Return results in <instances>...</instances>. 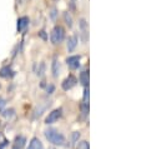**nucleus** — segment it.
<instances>
[{
  "mask_svg": "<svg viewBox=\"0 0 141 149\" xmlns=\"http://www.w3.org/2000/svg\"><path fill=\"white\" fill-rule=\"evenodd\" d=\"M45 136H46V139L49 142L55 144V146H63L65 143L64 135L59 133L56 129H54V128H49V129L45 130Z\"/></svg>",
  "mask_w": 141,
  "mask_h": 149,
  "instance_id": "obj_1",
  "label": "nucleus"
},
{
  "mask_svg": "<svg viewBox=\"0 0 141 149\" xmlns=\"http://www.w3.org/2000/svg\"><path fill=\"white\" fill-rule=\"evenodd\" d=\"M65 38V30L63 26L60 25H55L54 26V29L51 30V34H50V40L53 44H60L61 41L64 40Z\"/></svg>",
  "mask_w": 141,
  "mask_h": 149,
  "instance_id": "obj_2",
  "label": "nucleus"
},
{
  "mask_svg": "<svg viewBox=\"0 0 141 149\" xmlns=\"http://www.w3.org/2000/svg\"><path fill=\"white\" fill-rule=\"evenodd\" d=\"M61 115H63V109H61V108L53 110L51 113H49V115L46 117V119H45V123H46V124H53V123H55V122H57V120H59V119L61 118Z\"/></svg>",
  "mask_w": 141,
  "mask_h": 149,
  "instance_id": "obj_3",
  "label": "nucleus"
},
{
  "mask_svg": "<svg viewBox=\"0 0 141 149\" xmlns=\"http://www.w3.org/2000/svg\"><path fill=\"white\" fill-rule=\"evenodd\" d=\"M76 83H77V79L73 75V74H70V75L61 83V88H63L64 90H70L71 88H74V86L76 85Z\"/></svg>",
  "mask_w": 141,
  "mask_h": 149,
  "instance_id": "obj_4",
  "label": "nucleus"
},
{
  "mask_svg": "<svg viewBox=\"0 0 141 149\" xmlns=\"http://www.w3.org/2000/svg\"><path fill=\"white\" fill-rule=\"evenodd\" d=\"M80 60H81L80 55H73L66 59V64H68V67L70 69L75 70V69H79V67H80Z\"/></svg>",
  "mask_w": 141,
  "mask_h": 149,
  "instance_id": "obj_5",
  "label": "nucleus"
},
{
  "mask_svg": "<svg viewBox=\"0 0 141 149\" xmlns=\"http://www.w3.org/2000/svg\"><path fill=\"white\" fill-rule=\"evenodd\" d=\"M25 143H26L25 136H21V135L16 136L14 143H13V149H23L24 146H25Z\"/></svg>",
  "mask_w": 141,
  "mask_h": 149,
  "instance_id": "obj_6",
  "label": "nucleus"
},
{
  "mask_svg": "<svg viewBox=\"0 0 141 149\" xmlns=\"http://www.w3.org/2000/svg\"><path fill=\"white\" fill-rule=\"evenodd\" d=\"M28 25H29V18L28 16H21V18L18 19V25H16V29H18V31H23Z\"/></svg>",
  "mask_w": 141,
  "mask_h": 149,
  "instance_id": "obj_7",
  "label": "nucleus"
},
{
  "mask_svg": "<svg viewBox=\"0 0 141 149\" xmlns=\"http://www.w3.org/2000/svg\"><path fill=\"white\" fill-rule=\"evenodd\" d=\"M76 45H77V36L76 35L70 36V38L68 39V52L69 53L74 52L75 48H76Z\"/></svg>",
  "mask_w": 141,
  "mask_h": 149,
  "instance_id": "obj_8",
  "label": "nucleus"
},
{
  "mask_svg": "<svg viewBox=\"0 0 141 149\" xmlns=\"http://www.w3.org/2000/svg\"><path fill=\"white\" fill-rule=\"evenodd\" d=\"M51 72H53L54 78H57V77H59V73H60V64H59V60H57V58H54V60H53Z\"/></svg>",
  "mask_w": 141,
  "mask_h": 149,
  "instance_id": "obj_9",
  "label": "nucleus"
},
{
  "mask_svg": "<svg viewBox=\"0 0 141 149\" xmlns=\"http://www.w3.org/2000/svg\"><path fill=\"white\" fill-rule=\"evenodd\" d=\"M80 83H81V85L88 88V85H89V72L88 70H84V72L80 73Z\"/></svg>",
  "mask_w": 141,
  "mask_h": 149,
  "instance_id": "obj_10",
  "label": "nucleus"
},
{
  "mask_svg": "<svg viewBox=\"0 0 141 149\" xmlns=\"http://www.w3.org/2000/svg\"><path fill=\"white\" fill-rule=\"evenodd\" d=\"M28 149H44V148H43V143H41L38 138H32Z\"/></svg>",
  "mask_w": 141,
  "mask_h": 149,
  "instance_id": "obj_11",
  "label": "nucleus"
},
{
  "mask_svg": "<svg viewBox=\"0 0 141 149\" xmlns=\"http://www.w3.org/2000/svg\"><path fill=\"white\" fill-rule=\"evenodd\" d=\"M13 70H11L10 67H4L0 69V78H8V77H11L13 75Z\"/></svg>",
  "mask_w": 141,
  "mask_h": 149,
  "instance_id": "obj_12",
  "label": "nucleus"
},
{
  "mask_svg": "<svg viewBox=\"0 0 141 149\" xmlns=\"http://www.w3.org/2000/svg\"><path fill=\"white\" fill-rule=\"evenodd\" d=\"M80 28H81L82 34L85 35V41H86V33H88V24H86V20H85V19H80Z\"/></svg>",
  "mask_w": 141,
  "mask_h": 149,
  "instance_id": "obj_13",
  "label": "nucleus"
},
{
  "mask_svg": "<svg viewBox=\"0 0 141 149\" xmlns=\"http://www.w3.org/2000/svg\"><path fill=\"white\" fill-rule=\"evenodd\" d=\"M64 20H65L66 25H68L69 28H73V18L69 13H64Z\"/></svg>",
  "mask_w": 141,
  "mask_h": 149,
  "instance_id": "obj_14",
  "label": "nucleus"
},
{
  "mask_svg": "<svg viewBox=\"0 0 141 149\" xmlns=\"http://www.w3.org/2000/svg\"><path fill=\"white\" fill-rule=\"evenodd\" d=\"M14 113H15V110L13 109V108H10V109H6V110H4L3 113H1V115L4 118H11L14 115Z\"/></svg>",
  "mask_w": 141,
  "mask_h": 149,
  "instance_id": "obj_15",
  "label": "nucleus"
},
{
  "mask_svg": "<svg viewBox=\"0 0 141 149\" xmlns=\"http://www.w3.org/2000/svg\"><path fill=\"white\" fill-rule=\"evenodd\" d=\"M76 149H90L89 143L86 142V140H82V142H80V143L77 144V148Z\"/></svg>",
  "mask_w": 141,
  "mask_h": 149,
  "instance_id": "obj_16",
  "label": "nucleus"
},
{
  "mask_svg": "<svg viewBox=\"0 0 141 149\" xmlns=\"http://www.w3.org/2000/svg\"><path fill=\"white\" fill-rule=\"evenodd\" d=\"M44 73H45V63H44V61H41V63H40V67H39V69H38V73H36V74H38L39 77H41Z\"/></svg>",
  "mask_w": 141,
  "mask_h": 149,
  "instance_id": "obj_17",
  "label": "nucleus"
},
{
  "mask_svg": "<svg viewBox=\"0 0 141 149\" xmlns=\"http://www.w3.org/2000/svg\"><path fill=\"white\" fill-rule=\"evenodd\" d=\"M82 103H88L89 104V88L84 89V98H82Z\"/></svg>",
  "mask_w": 141,
  "mask_h": 149,
  "instance_id": "obj_18",
  "label": "nucleus"
},
{
  "mask_svg": "<svg viewBox=\"0 0 141 149\" xmlns=\"http://www.w3.org/2000/svg\"><path fill=\"white\" fill-rule=\"evenodd\" d=\"M54 90H55V86H54L53 84H50V85H48V86H46V92H48V94L54 93Z\"/></svg>",
  "mask_w": 141,
  "mask_h": 149,
  "instance_id": "obj_19",
  "label": "nucleus"
},
{
  "mask_svg": "<svg viewBox=\"0 0 141 149\" xmlns=\"http://www.w3.org/2000/svg\"><path fill=\"white\" fill-rule=\"evenodd\" d=\"M39 36H40L41 39H44V40L48 39V35H46V33H45V30H40L39 31Z\"/></svg>",
  "mask_w": 141,
  "mask_h": 149,
  "instance_id": "obj_20",
  "label": "nucleus"
},
{
  "mask_svg": "<svg viewBox=\"0 0 141 149\" xmlns=\"http://www.w3.org/2000/svg\"><path fill=\"white\" fill-rule=\"evenodd\" d=\"M4 105H5V100H4L3 98H0V109H1Z\"/></svg>",
  "mask_w": 141,
  "mask_h": 149,
  "instance_id": "obj_21",
  "label": "nucleus"
}]
</instances>
